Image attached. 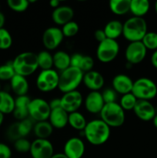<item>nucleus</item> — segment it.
I'll use <instances>...</instances> for the list:
<instances>
[{"label": "nucleus", "mask_w": 157, "mask_h": 158, "mask_svg": "<svg viewBox=\"0 0 157 158\" xmlns=\"http://www.w3.org/2000/svg\"><path fill=\"white\" fill-rule=\"evenodd\" d=\"M84 135L89 143L95 146L104 144L110 137V127L101 119L87 122Z\"/></svg>", "instance_id": "f257e3e1"}, {"label": "nucleus", "mask_w": 157, "mask_h": 158, "mask_svg": "<svg viewBox=\"0 0 157 158\" xmlns=\"http://www.w3.org/2000/svg\"><path fill=\"white\" fill-rule=\"evenodd\" d=\"M15 74L26 77L31 76L38 68L37 54L23 52L17 55L12 61Z\"/></svg>", "instance_id": "f03ea898"}, {"label": "nucleus", "mask_w": 157, "mask_h": 158, "mask_svg": "<svg viewBox=\"0 0 157 158\" xmlns=\"http://www.w3.org/2000/svg\"><path fill=\"white\" fill-rule=\"evenodd\" d=\"M147 33V23L141 17L132 16L123 23V35L129 43L142 41Z\"/></svg>", "instance_id": "7ed1b4c3"}, {"label": "nucleus", "mask_w": 157, "mask_h": 158, "mask_svg": "<svg viewBox=\"0 0 157 158\" xmlns=\"http://www.w3.org/2000/svg\"><path fill=\"white\" fill-rule=\"evenodd\" d=\"M83 76L84 73L79 69L70 66L59 74L58 89L64 94L76 90L83 82Z\"/></svg>", "instance_id": "20e7f679"}, {"label": "nucleus", "mask_w": 157, "mask_h": 158, "mask_svg": "<svg viewBox=\"0 0 157 158\" xmlns=\"http://www.w3.org/2000/svg\"><path fill=\"white\" fill-rule=\"evenodd\" d=\"M101 120L109 127H119L125 122V111L119 103H112L104 105L100 112Z\"/></svg>", "instance_id": "39448f33"}, {"label": "nucleus", "mask_w": 157, "mask_h": 158, "mask_svg": "<svg viewBox=\"0 0 157 158\" xmlns=\"http://www.w3.org/2000/svg\"><path fill=\"white\" fill-rule=\"evenodd\" d=\"M131 93L136 97L137 100L149 101L157 95V86L151 79L142 77L133 82Z\"/></svg>", "instance_id": "423d86ee"}, {"label": "nucleus", "mask_w": 157, "mask_h": 158, "mask_svg": "<svg viewBox=\"0 0 157 158\" xmlns=\"http://www.w3.org/2000/svg\"><path fill=\"white\" fill-rule=\"evenodd\" d=\"M119 52V45L116 40L106 39L99 43L96 49V56L101 63H108L113 61Z\"/></svg>", "instance_id": "0eeeda50"}, {"label": "nucleus", "mask_w": 157, "mask_h": 158, "mask_svg": "<svg viewBox=\"0 0 157 158\" xmlns=\"http://www.w3.org/2000/svg\"><path fill=\"white\" fill-rule=\"evenodd\" d=\"M59 74L53 69L42 70L36 79V86L42 92H50L58 86Z\"/></svg>", "instance_id": "6e6552de"}, {"label": "nucleus", "mask_w": 157, "mask_h": 158, "mask_svg": "<svg viewBox=\"0 0 157 158\" xmlns=\"http://www.w3.org/2000/svg\"><path fill=\"white\" fill-rule=\"evenodd\" d=\"M51 109L49 103L42 98L31 100L29 105V116L36 122L49 120Z\"/></svg>", "instance_id": "1a4fd4ad"}, {"label": "nucleus", "mask_w": 157, "mask_h": 158, "mask_svg": "<svg viewBox=\"0 0 157 158\" xmlns=\"http://www.w3.org/2000/svg\"><path fill=\"white\" fill-rule=\"evenodd\" d=\"M147 49L141 41L129 43L125 50V58L129 64H139L146 57Z\"/></svg>", "instance_id": "9d476101"}, {"label": "nucleus", "mask_w": 157, "mask_h": 158, "mask_svg": "<svg viewBox=\"0 0 157 158\" xmlns=\"http://www.w3.org/2000/svg\"><path fill=\"white\" fill-rule=\"evenodd\" d=\"M29 152L32 158H51L54 154V148L49 140L36 138L31 143Z\"/></svg>", "instance_id": "9b49d317"}, {"label": "nucleus", "mask_w": 157, "mask_h": 158, "mask_svg": "<svg viewBox=\"0 0 157 158\" xmlns=\"http://www.w3.org/2000/svg\"><path fill=\"white\" fill-rule=\"evenodd\" d=\"M60 99L62 108L68 114L78 111L83 102V96L78 90L64 94Z\"/></svg>", "instance_id": "f8f14e48"}, {"label": "nucleus", "mask_w": 157, "mask_h": 158, "mask_svg": "<svg viewBox=\"0 0 157 158\" xmlns=\"http://www.w3.org/2000/svg\"><path fill=\"white\" fill-rule=\"evenodd\" d=\"M63 35L62 29L58 27H49L44 31L42 43L48 50H53L58 47L62 42Z\"/></svg>", "instance_id": "ddd939ff"}, {"label": "nucleus", "mask_w": 157, "mask_h": 158, "mask_svg": "<svg viewBox=\"0 0 157 158\" xmlns=\"http://www.w3.org/2000/svg\"><path fill=\"white\" fill-rule=\"evenodd\" d=\"M133 111L135 116L143 121L152 120L156 114L155 107L149 100H137Z\"/></svg>", "instance_id": "4468645a"}, {"label": "nucleus", "mask_w": 157, "mask_h": 158, "mask_svg": "<svg viewBox=\"0 0 157 158\" xmlns=\"http://www.w3.org/2000/svg\"><path fill=\"white\" fill-rule=\"evenodd\" d=\"M84 153V142L78 137H72L65 143L63 154L68 158H81Z\"/></svg>", "instance_id": "2eb2a0df"}, {"label": "nucleus", "mask_w": 157, "mask_h": 158, "mask_svg": "<svg viewBox=\"0 0 157 158\" xmlns=\"http://www.w3.org/2000/svg\"><path fill=\"white\" fill-rule=\"evenodd\" d=\"M105 103L103 101L102 94L99 91H91L86 97L85 106L86 110L90 114H100L104 106Z\"/></svg>", "instance_id": "dca6fc26"}, {"label": "nucleus", "mask_w": 157, "mask_h": 158, "mask_svg": "<svg viewBox=\"0 0 157 158\" xmlns=\"http://www.w3.org/2000/svg\"><path fill=\"white\" fill-rule=\"evenodd\" d=\"M133 82L129 76L126 74H118L112 79V89L121 95L129 94L132 92Z\"/></svg>", "instance_id": "f3484780"}, {"label": "nucleus", "mask_w": 157, "mask_h": 158, "mask_svg": "<svg viewBox=\"0 0 157 158\" xmlns=\"http://www.w3.org/2000/svg\"><path fill=\"white\" fill-rule=\"evenodd\" d=\"M83 82L86 88L91 91H99L104 86L105 80L99 72L91 70L84 73Z\"/></svg>", "instance_id": "a211bd4d"}, {"label": "nucleus", "mask_w": 157, "mask_h": 158, "mask_svg": "<svg viewBox=\"0 0 157 158\" xmlns=\"http://www.w3.org/2000/svg\"><path fill=\"white\" fill-rule=\"evenodd\" d=\"M31 99L26 96H20L15 99V108L12 112L14 117L18 121L29 118V105Z\"/></svg>", "instance_id": "6ab92c4d"}, {"label": "nucleus", "mask_w": 157, "mask_h": 158, "mask_svg": "<svg viewBox=\"0 0 157 158\" xmlns=\"http://www.w3.org/2000/svg\"><path fill=\"white\" fill-rule=\"evenodd\" d=\"M74 16V10L68 6H60L54 9L52 13V19L55 24L64 26L72 21Z\"/></svg>", "instance_id": "aec40b11"}, {"label": "nucleus", "mask_w": 157, "mask_h": 158, "mask_svg": "<svg viewBox=\"0 0 157 158\" xmlns=\"http://www.w3.org/2000/svg\"><path fill=\"white\" fill-rule=\"evenodd\" d=\"M69 114L62 108L51 110L50 115L49 117V122L53 128L62 129L68 124Z\"/></svg>", "instance_id": "412c9836"}, {"label": "nucleus", "mask_w": 157, "mask_h": 158, "mask_svg": "<svg viewBox=\"0 0 157 158\" xmlns=\"http://www.w3.org/2000/svg\"><path fill=\"white\" fill-rule=\"evenodd\" d=\"M10 86L12 90L15 95H17V97L26 96L29 88L26 77L18 75V74H15L10 80Z\"/></svg>", "instance_id": "4be33fe9"}, {"label": "nucleus", "mask_w": 157, "mask_h": 158, "mask_svg": "<svg viewBox=\"0 0 157 158\" xmlns=\"http://www.w3.org/2000/svg\"><path fill=\"white\" fill-rule=\"evenodd\" d=\"M103 30L106 33V38L116 40V39L123 35V23L119 20H111L106 23Z\"/></svg>", "instance_id": "5701e85b"}, {"label": "nucleus", "mask_w": 157, "mask_h": 158, "mask_svg": "<svg viewBox=\"0 0 157 158\" xmlns=\"http://www.w3.org/2000/svg\"><path fill=\"white\" fill-rule=\"evenodd\" d=\"M15 108V99L9 93L0 91V113L2 114H12Z\"/></svg>", "instance_id": "b1692460"}, {"label": "nucleus", "mask_w": 157, "mask_h": 158, "mask_svg": "<svg viewBox=\"0 0 157 158\" xmlns=\"http://www.w3.org/2000/svg\"><path fill=\"white\" fill-rule=\"evenodd\" d=\"M150 3L148 0H130L131 13L135 17L143 18L149 12Z\"/></svg>", "instance_id": "393cba45"}, {"label": "nucleus", "mask_w": 157, "mask_h": 158, "mask_svg": "<svg viewBox=\"0 0 157 158\" xmlns=\"http://www.w3.org/2000/svg\"><path fill=\"white\" fill-rule=\"evenodd\" d=\"M33 132L37 139L48 140L53 132V127L49 120L36 122L33 127Z\"/></svg>", "instance_id": "a878e982"}, {"label": "nucleus", "mask_w": 157, "mask_h": 158, "mask_svg": "<svg viewBox=\"0 0 157 158\" xmlns=\"http://www.w3.org/2000/svg\"><path fill=\"white\" fill-rule=\"evenodd\" d=\"M71 56L64 51H57L53 55V66L58 70L64 71L70 67Z\"/></svg>", "instance_id": "bb28decb"}, {"label": "nucleus", "mask_w": 157, "mask_h": 158, "mask_svg": "<svg viewBox=\"0 0 157 158\" xmlns=\"http://www.w3.org/2000/svg\"><path fill=\"white\" fill-rule=\"evenodd\" d=\"M109 5L111 12L117 15H126L130 10V0H111Z\"/></svg>", "instance_id": "cd10ccee"}, {"label": "nucleus", "mask_w": 157, "mask_h": 158, "mask_svg": "<svg viewBox=\"0 0 157 158\" xmlns=\"http://www.w3.org/2000/svg\"><path fill=\"white\" fill-rule=\"evenodd\" d=\"M68 124H69L71 127L77 131H84L87 122L84 116L76 111V112L69 114Z\"/></svg>", "instance_id": "c85d7f7f"}, {"label": "nucleus", "mask_w": 157, "mask_h": 158, "mask_svg": "<svg viewBox=\"0 0 157 158\" xmlns=\"http://www.w3.org/2000/svg\"><path fill=\"white\" fill-rule=\"evenodd\" d=\"M37 60H38V67L42 70L51 69L53 67V56L49 51H42L37 54Z\"/></svg>", "instance_id": "c756f323"}, {"label": "nucleus", "mask_w": 157, "mask_h": 158, "mask_svg": "<svg viewBox=\"0 0 157 158\" xmlns=\"http://www.w3.org/2000/svg\"><path fill=\"white\" fill-rule=\"evenodd\" d=\"M137 99L132 93L125 94L122 96L120 99L119 105L125 110H133L135 104H136Z\"/></svg>", "instance_id": "7c9ffc66"}, {"label": "nucleus", "mask_w": 157, "mask_h": 158, "mask_svg": "<svg viewBox=\"0 0 157 158\" xmlns=\"http://www.w3.org/2000/svg\"><path fill=\"white\" fill-rule=\"evenodd\" d=\"M142 43L146 49L156 50L157 49V33L155 32H147L142 40Z\"/></svg>", "instance_id": "2f4dec72"}, {"label": "nucleus", "mask_w": 157, "mask_h": 158, "mask_svg": "<svg viewBox=\"0 0 157 158\" xmlns=\"http://www.w3.org/2000/svg\"><path fill=\"white\" fill-rule=\"evenodd\" d=\"M18 127L22 138H26V136L29 135V133L33 131L34 124L32 120L27 118L21 121H18Z\"/></svg>", "instance_id": "473e14b6"}, {"label": "nucleus", "mask_w": 157, "mask_h": 158, "mask_svg": "<svg viewBox=\"0 0 157 158\" xmlns=\"http://www.w3.org/2000/svg\"><path fill=\"white\" fill-rule=\"evenodd\" d=\"M15 75L12 63H7L0 66V80H11Z\"/></svg>", "instance_id": "72a5a7b5"}, {"label": "nucleus", "mask_w": 157, "mask_h": 158, "mask_svg": "<svg viewBox=\"0 0 157 158\" xmlns=\"http://www.w3.org/2000/svg\"><path fill=\"white\" fill-rule=\"evenodd\" d=\"M12 45V37L5 28L0 29V49H8Z\"/></svg>", "instance_id": "f704fd0d"}, {"label": "nucleus", "mask_w": 157, "mask_h": 158, "mask_svg": "<svg viewBox=\"0 0 157 158\" xmlns=\"http://www.w3.org/2000/svg\"><path fill=\"white\" fill-rule=\"evenodd\" d=\"M7 5L12 11L22 12L29 8V2L27 0H8Z\"/></svg>", "instance_id": "c9c22d12"}, {"label": "nucleus", "mask_w": 157, "mask_h": 158, "mask_svg": "<svg viewBox=\"0 0 157 158\" xmlns=\"http://www.w3.org/2000/svg\"><path fill=\"white\" fill-rule=\"evenodd\" d=\"M79 30V26L78 23L75 21H70L68 23L62 26V32L64 37H72L75 36Z\"/></svg>", "instance_id": "e433bc0d"}, {"label": "nucleus", "mask_w": 157, "mask_h": 158, "mask_svg": "<svg viewBox=\"0 0 157 158\" xmlns=\"http://www.w3.org/2000/svg\"><path fill=\"white\" fill-rule=\"evenodd\" d=\"M31 143L26 138H20L14 141V148L19 153H27L30 151Z\"/></svg>", "instance_id": "4c0bfd02"}, {"label": "nucleus", "mask_w": 157, "mask_h": 158, "mask_svg": "<svg viewBox=\"0 0 157 158\" xmlns=\"http://www.w3.org/2000/svg\"><path fill=\"white\" fill-rule=\"evenodd\" d=\"M94 66V60L89 56H84L83 55V59H82V61L80 63L79 66H78V69L83 73H86L89 72V71L92 70V68Z\"/></svg>", "instance_id": "58836bf2"}, {"label": "nucleus", "mask_w": 157, "mask_h": 158, "mask_svg": "<svg viewBox=\"0 0 157 158\" xmlns=\"http://www.w3.org/2000/svg\"><path fill=\"white\" fill-rule=\"evenodd\" d=\"M103 96V101L105 104L106 103H115V100L117 97V94L112 88H107L104 89L103 93H101Z\"/></svg>", "instance_id": "ea45409f"}, {"label": "nucleus", "mask_w": 157, "mask_h": 158, "mask_svg": "<svg viewBox=\"0 0 157 158\" xmlns=\"http://www.w3.org/2000/svg\"><path fill=\"white\" fill-rule=\"evenodd\" d=\"M7 137L9 140H12L13 141L22 138L19 134V131H18V122L13 123L9 127L7 130Z\"/></svg>", "instance_id": "a19ab883"}, {"label": "nucleus", "mask_w": 157, "mask_h": 158, "mask_svg": "<svg viewBox=\"0 0 157 158\" xmlns=\"http://www.w3.org/2000/svg\"><path fill=\"white\" fill-rule=\"evenodd\" d=\"M0 158H12V151L6 143H0Z\"/></svg>", "instance_id": "79ce46f5"}, {"label": "nucleus", "mask_w": 157, "mask_h": 158, "mask_svg": "<svg viewBox=\"0 0 157 158\" xmlns=\"http://www.w3.org/2000/svg\"><path fill=\"white\" fill-rule=\"evenodd\" d=\"M83 55L80 53H75L71 56L70 60V66H72V67L78 68L79 66L80 63L82 61V59H83Z\"/></svg>", "instance_id": "37998d69"}, {"label": "nucleus", "mask_w": 157, "mask_h": 158, "mask_svg": "<svg viewBox=\"0 0 157 158\" xmlns=\"http://www.w3.org/2000/svg\"><path fill=\"white\" fill-rule=\"evenodd\" d=\"M94 37H95V40L96 41L99 42V43H101V42L104 41L105 40H106V35L105 33L104 30L103 29H96L94 32Z\"/></svg>", "instance_id": "c03bdc74"}, {"label": "nucleus", "mask_w": 157, "mask_h": 158, "mask_svg": "<svg viewBox=\"0 0 157 158\" xmlns=\"http://www.w3.org/2000/svg\"><path fill=\"white\" fill-rule=\"evenodd\" d=\"M49 106L51 110L57 109V108H61V99L60 98H55L51 100L49 103Z\"/></svg>", "instance_id": "a18cd8bd"}, {"label": "nucleus", "mask_w": 157, "mask_h": 158, "mask_svg": "<svg viewBox=\"0 0 157 158\" xmlns=\"http://www.w3.org/2000/svg\"><path fill=\"white\" fill-rule=\"evenodd\" d=\"M151 63H152V66H153L155 69H157V49L154 51L152 56H151Z\"/></svg>", "instance_id": "49530a36"}, {"label": "nucleus", "mask_w": 157, "mask_h": 158, "mask_svg": "<svg viewBox=\"0 0 157 158\" xmlns=\"http://www.w3.org/2000/svg\"><path fill=\"white\" fill-rule=\"evenodd\" d=\"M6 23V16L4 14L0 11V29L4 28V25Z\"/></svg>", "instance_id": "de8ad7c7"}, {"label": "nucleus", "mask_w": 157, "mask_h": 158, "mask_svg": "<svg viewBox=\"0 0 157 158\" xmlns=\"http://www.w3.org/2000/svg\"><path fill=\"white\" fill-rule=\"evenodd\" d=\"M49 5H50V6L52 8H53L54 9H56V8H58V6H60V1H58V0H52V1H50V2H49Z\"/></svg>", "instance_id": "09e8293b"}, {"label": "nucleus", "mask_w": 157, "mask_h": 158, "mask_svg": "<svg viewBox=\"0 0 157 158\" xmlns=\"http://www.w3.org/2000/svg\"><path fill=\"white\" fill-rule=\"evenodd\" d=\"M51 158H68L63 153H58V154H54Z\"/></svg>", "instance_id": "8fccbe9b"}, {"label": "nucleus", "mask_w": 157, "mask_h": 158, "mask_svg": "<svg viewBox=\"0 0 157 158\" xmlns=\"http://www.w3.org/2000/svg\"><path fill=\"white\" fill-rule=\"evenodd\" d=\"M152 122H153V125L155 128L157 129V114H155V116L154 117L153 120H152Z\"/></svg>", "instance_id": "3c124183"}, {"label": "nucleus", "mask_w": 157, "mask_h": 158, "mask_svg": "<svg viewBox=\"0 0 157 158\" xmlns=\"http://www.w3.org/2000/svg\"><path fill=\"white\" fill-rule=\"evenodd\" d=\"M3 121H4V114L0 113V127H1V125L2 124Z\"/></svg>", "instance_id": "603ef678"}, {"label": "nucleus", "mask_w": 157, "mask_h": 158, "mask_svg": "<svg viewBox=\"0 0 157 158\" xmlns=\"http://www.w3.org/2000/svg\"><path fill=\"white\" fill-rule=\"evenodd\" d=\"M155 13H156V15H157V1L155 2Z\"/></svg>", "instance_id": "864d4df0"}, {"label": "nucleus", "mask_w": 157, "mask_h": 158, "mask_svg": "<svg viewBox=\"0 0 157 158\" xmlns=\"http://www.w3.org/2000/svg\"><path fill=\"white\" fill-rule=\"evenodd\" d=\"M2 89H1V83H0V91H1Z\"/></svg>", "instance_id": "5fc2aeb1"}]
</instances>
